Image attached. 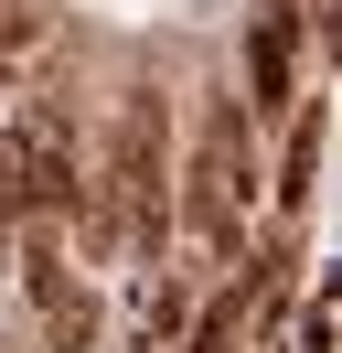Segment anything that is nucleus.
I'll list each match as a JSON object with an SVG mask.
<instances>
[{
    "label": "nucleus",
    "instance_id": "2",
    "mask_svg": "<svg viewBox=\"0 0 342 353\" xmlns=\"http://www.w3.org/2000/svg\"><path fill=\"white\" fill-rule=\"evenodd\" d=\"M278 86H289V32H256V108H278Z\"/></svg>",
    "mask_w": 342,
    "mask_h": 353
},
{
    "label": "nucleus",
    "instance_id": "3",
    "mask_svg": "<svg viewBox=\"0 0 342 353\" xmlns=\"http://www.w3.org/2000/svg\"><path fill=\"white\" fill-rule=\"evenodd\" d=\"M43 310H54V343H64V353L97 343V300H86V289H75V300H43Z\"/></svg>",
    "mask_w": 342,
    "mask_h": 353
},
{
    "label": "nucleus",
    "instance_id": "1",
    "mask_svg": "<svg viewBox=\"0 0 342 353\" xmlns=\"http://www.w3.org/2000/svg\"><path fill=\"white\" fill-rule=\"evenodd\" d=\"M182 225H192L203 246H235V225H246V108H235V97L203 108V150H192Z\"/></svg>",
    "mask_w": 342,
    "mask_h": 353
},
{
    "label": "nucleus",
    "instance_id": "4",
    "mask_svg": "<svg viewBox=\"0 0 342 353\" xmlns=\"http://www.w3.org/2000/svg\"><path fill=\"white\" fill-rule=\"evenodd\" d=\"M235 332H246V289H235V300H214V310H203V332H192V353H225Z\"/></svg>",
    "mask_w": 342,
    "mask_h": 353
},
{
    "label": "nucleus",
    "instance_id": "5",
    "mask_svg": "<svg viewBox=\"0 0 342 353\" xmlns=\"http://www.w3.org/2000/svg\"><path fill=\"white\" fill-rule=\"evenodd\" d=\"M299 353H342V310L310 300V321H299Z\"/></svg>",
    "mask_w": 342,
    "mask_h": 353
}]
</instances>
